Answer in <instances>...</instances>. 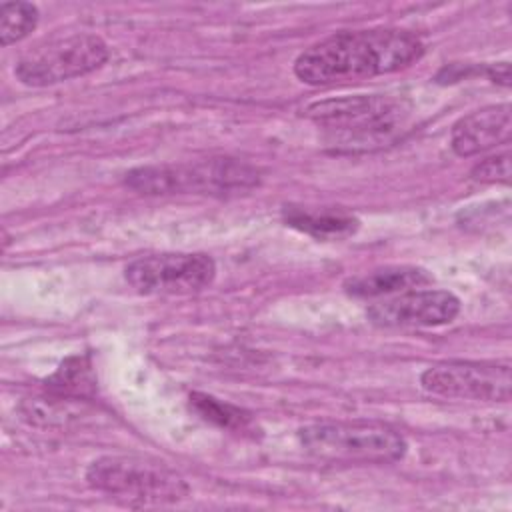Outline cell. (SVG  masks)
Masks as SVG:
<instances>
[{"mask_svg": "<svg viewBox=\"0 0 512 512\" xmlns=\"http://www.w3.org/2000/svg\"><path fill=\"white\" fill-rule=\"evenodd\" d=\"M422 54V40L408 30H344L306 48L294 62V74L310 86L344 84L398 72Z\"/></svg>", "mask_w": 512, "mask_h": 512, "instance_id": "cell-1", "label": "cell"}, {"mask_svg": "<svg viewBox=\"0 0 512 512\" xmlns=\"http://www.w3.org/2000/svg\"><path fill=\"white\" fill-rule=\"evenodd\" d=\"M86 482L128 506L174 504L188 496L186 480L166 464L136 456H102L86 470Z\"/></svg>", "mask_w": 512, "mask_h": 512, "instance_id": "cell-2", "label": "cell"}, {"mask_svg": "<svg viewBox=\"0 0 512 512\" xmlns=\"http://www.w3.org/2000/svg\"><path fill=\"white\" fill-rule=\"evenodd\" d=\"M258 172L236 158H208L188 164L140 166L124 182L140 194H230L258 184Z\"/></svg>", "mask_w": 512, "mask_h": 512, "instance_id": "cell-3", "label": "cell"}, {"mask_svg": "<svg viewBox=\"0 0 512 512\" xmlns=\"http://www.w3.org/2000/svg\"><path fill=\"white\" fill-rule=\"evenodd\" d=\"M300 444L328 462L388 464L406 454L400 432L378 422H318L300 428Z\"/></svg>", "mask_w": 512, "mask_h": 512, "instance_id": "cell-4", "label": "cell"}, {"mask_svg": "<svg viewBox=\"0 0 512 512\" xmlns=\"http://www.w3.org/2000/svg\"><path fill=\"white\" fill-rule=\"evenodd\" d=\"M306 114L334 140L370 144L402 126L408 106L404 100L384 94H358L314 102Z\"/></svg>", "mask_w": 512, "mask_h": 512, "instance_id": "cell-5", "label": "cell"}, {"mask_svg": "<svg viewBox=\"0 0 512 512\" xmlns=\"http://www.w3.org/2000/svg\"><path fill=\"white\" fill-rule=\"evenodd\" d=\"M110 56L108 44L88 32L58 36L22 54L14 74L26 86H52L100 68Z\"/></svg>", "mask_w": 512, "mask_h": 512, "instance_id": "cell-6", "label": "cell"}, {"mask_svg": "<svg viewBox=\"0 0 512 512\" xmlns=\"http://www.w3.org/2000/svg\"><path fill=\"white\" fill-rule=\"evenodd\" d=\"M216 274V264L208 254L172 252L148 254L132 260L126 282L140 294H192L206 288Z\"/></svg>", "mask_w": 512, "mask_h": 512, "instance_id": "cell-7", "label": "cell"}, {"mask_svg": "<svg viewBox=\"0 0 512 512\" xmlns=\"http://www.w3.org/2000/svg\"><path fill=\"white\" fill-rule=\"evenodd\" d=\"M420 384L426 392L442 398L508 402L510 364L470 360L440 362L422 372Z\"/></svg>", "mask_w": 512, "mask_h": 512, "instance_id": "cell-8", "label": "cell"}, {"mask_svg": "<svg viewBox=\"0 0 512 512\" xmlns=\"http://www.w3.org/2000/svg\"><path fill=\"white\" fill-rule=\"evenodd\" d=\"M460 300L448 290H406L384 298L366 310V318L380 328H432L452 322Z\"/></svg>", "mask_w": 512, "mask_h": 512, "instance_id": "cell-9", "label": "cell"}, {"mask_svg": "<svg viewBox=\"0 0 512 512\" xmlns=\"http://www.w3.org/2000/svg\"><path fill=\"white\" fill-rule=\"evenodd\" d=\"M510 104H492L462 116L450 132L458 156H474L510 140Z\"/></svg>", "mask_w": 512, "mask_h": 512, "instance_id": "cell-10", "label": "cell"}, {"mask_svg": "<svg viewBox=\"0 0 512 512\" xmlns=\"http://www.w3.org/2000/svg\"><path fill=\"white\" fill-rule=\"evenodd\" d=\"M432 282V276L418 266H382L370 272L352 276L344 282V290L356 298H380L422 288Z\"/></svg>", "mask_w": 512, "mask_h": 512, "instance_id": "cell-11", "label": "cell"}, {"mask_svg": "<svg viewBox=\"0 0 512 512\" xmlns=\"http://www.w3.org/2000/svg\"><path fill=\"white\" fill-rule=\"evenodd\" d=\"M284 220L318 240H340L358 230V218L342 210H312L304 206H284Z\"/></svg>", "mask_w": 512, "mask_h": 512, "instance_id": "cell-12", "label": "cell"}, {"mask_svg": "<svg viewBox=\"0 0 512 512\" xmlns=\"http://www.w3.org/2000/svg\"><path fill=\"white\" fill-rule=\"evenodd\" d=\"M46 388L56 396H90L96 390V376L86 356L66 358L46 380Z\"/></svg>", "mask_w": 512, "mask_h": 512, "instance_id": "cell-13", "label": "cell"}, {"mask_svg": "<svg viewBox=\"0 0 512 512\" xmlns=\"http://www.w3.org/2000/svg\"><path fill=\"white\" fill-rule=\"evenodd\" d=\"M38 22V8L30 2H4L0 8V42L10 46L26 38Z\"/></svg>", "mask_w": 512, "mask_h": 512, "instance_id": "cell-14", "label": "cell"}, {"mask_svg": "<svg viewBox=\"0 0 512 512\" xmlns=\"http://www.w3.org/2000/svg\"><path fill=\"white\" fill-rule=\"evenodd\" d=\"M190 406L204 418L222 428H244L250 418L240 410L226 402H220L206 394H190Z\"/></svg>", "mask_w": 512, "mask_h": 512, "instance_id": "cell-15", "label": "cell"}, {"mask_svg": "<svg viewBox=\"0 0 512 512\" xmlns=\"http://www.w3.org/2000/svg\"><path fill=\"white\" fill-rule=\"evenodd\" d=\"M472 178L486 184H508L510 182V154H496L490 158H484L472 168Z\"/></svg>", "mask_w": 512, "mask_h": 512, "instance_id": "cell-16", "label": "cell"}, {"mask_svg": "<svg viewBox=\"0 0 512 512\" xmlns=\"http://www.w3.org/2000/svg\"><path fill=\"white\" fill-rule=\"evenodd\" d=\"M488 78L492 82L508 86L510 84V66H508V62H498V64L488 66Z\"/></svg>", "mask_w": 512, "mask_h": 512, "instance_id": "cell-17", "label": "cell"}]
</instances>
